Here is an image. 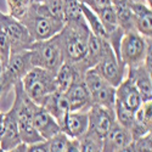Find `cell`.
Masks as SVG:
<instances>
[{
	"label": "cell",
	"mask_w": 152,
	"mask_h": 152,
	"mask_svg": "<svg viewBox=\"0 0 152 152\" xmlns=\"http://www.w3.org/2000/svg\"><path fill=\"white\" fill-rule=\"evenodd\" d=\"M116 101L133 112H135L141 105V95L134 82L129 77H126V79H123L121 84L116 86Z\"/></svg>",
	"instance_id": "2e32d148"
},
{
	"label": "cell",
	"mask_w": 152,
	"mask_h": 152,
	"mask_svg": "<svg viewBox=\"0 0 152 152\" xmlns=\"http://www.w3.org/2000/svg\"><path fill=\"white\" fill-rule=\"evenodd\" d=\"M151 38H145L136 29L124 32L119 44V58L124 67H136L144 63Z\"/></svg>",
	"instance_id": "8992f818"
},
{
	"label": "cell",
	"mask_w": 152,
	"mask_h": 152,
	"mask_svg": "<svg viewBox=\"0 0 152 152\" xmlns=\"http://www.w3.org/2000/svg\"><path fill=\"white\" fill-rule=\"evenodd\" d=\"M84 82L90 93L91 105L115 108L116 88L101 77L100 73L94 67L89 68L84 73Z\"/></svg>",
	"instance_id": "ba28073f"
},
{
	"label": "cell",
	"mask_w": 152,
	"mask_h": 152,
	"mask_svg": "<svg viewBox=\"0 0 152 152\" xmlns=\"http://www.w3.org/2000/svg\"><path fill=\"white\" fill-rule=\"evenodd\" d=\"M152 129V100L142 101L134 112V122L129 129L133 139L150 133Z\"/></svg>",
	"instance_id": "ac0fdd59"
},
{
	"label": "cell",
	"mask_w": 152,
	"mask_h": 152,
	"mask_svg": "<svg viewBox=\"0 0 152 152\" xmlns=\"http://www.w3.org/2000/svg\"><path fill=\"white\" fill-rule=\"evenodd\" d=\"M33 67L31 62L29 50L11 54L7 65L0 74V91L1 96H6L14 85L23 79L26 73Z\"/></svg>",
	"instance_id": "52a82bcc"
},
{
	"label": "cell",
	"mask_w": 152,
	"mask_h": 152,
	"mask_svg": "<svg viewBox=\"0 0 152 152\" xmlns=\"http://www.w3.org/2000/svg\"><path fill=\"white\" fill-rule=\"evenodd\" d=\"M43 106L50 115H51L56 122L58 123L60 128H62L65 119L69 112V106H68V101L65 96V94L56 90L53 94H50L40 105Z\"/></svg>",
	"instance_id": "d6986e66"
},
{
	"label": "cell",
	"mask_w": 152,
	"mask_h": 152,
	"mask_svg": "<svg viewBox=\"0 0 152 152\" xmlns=\"http://www.w3.org/2000/svg\"><path fill=\"white\" fill-rule=\"evenodd\" d=\"M112 5H113V9H115L119 27L124 32L135 29L134 14H133V10L130 7L129 1H126V0H113Z\"/></svg>",
	"instance_id": "d4e9b609"
},
{
	"label": "cell",
	"mask_w": 152,
	"mask_h": 152,
	"mask_svg": "<svg viewBox=\"0 0 152 152\" xmlns=\"http://www.w3.org/2000/svg\"><path fill=\"white\" fill-rule=\"evenodd\" d=\"M33 67H40L56 73L63 63V51L60 33L45 40L33 42L28 48Z\"/></svg>",
	"instance_id": "277c9868"
},
{
	"label": "cell",
	"mask_w": 152,
	"mask_h": 152,
	"mask_svg": "<svg viewBox=\"0 0 152 152\" xmlns=\"http://www.w3.org/2000/svg\"><path fill=\"white\" fill-rule=\"evenodd\" d=\"M104 79H106L112 86H118L124 77L125 67L118 62L113 49L110 48L101 61L94 67Z\"/></svg>",
	"instance_id": "7c38bea8"
},
{
	"label": "cell",
	"mask_w": 152,
	"mask_h": 152,
	"mask_svg": "<svg viewBox=\"0 0 152 152\" xmlns=\"http://www.w3.org/2000/svg\"><path fill=\"white\" fill-rule=\"evenodd\" d=\"M80 6H82V11H83V15L85 17V21L88 23V26H89L91 33L107 40V33L102 26V23H101L97 14L93 9H90L89 6L83 4V3H80Z\"/></svg>",
	"instance_id": "4316f807"
},
{
	"label": "cell",
	"mask_w": 152,
	"mask_h": 152,
	"mask_svg": "<svg viewBox=\"0 0 152 152\" xmlns=\"http://www.w3.org/2000/svg\"><path fill=\"white\" fill-rule=\"evenodd\" d=\"M110 4H112V0H95V9L94 10H96L101 6L110 5Z\"/></svg>",
	"instance_id": "d6a6232c"
},
{
	"label": "cell",
	"mask_w": 152,
	"mask_h": 152,
	"mask_svg": "<svg viewBox=\"0 0 152 152\" xmlns=\"http://www.w3.org/2000/svg\"><path fill=\"white\" fill-rule=\"evenodd\" d=\"M88 130L102 137L107 134L112 123L116 121L115 108H108L99 105H91L88 110Z\"/></svg>",
	"instance_id": "8fae6325"
},
{
	"label": "cell",
	"mask_w": 152,
	"mask_h": 152,
	"mask_svg": "<svg viewBox=\"0 0 152 152\" xmlns=\"http://www.w3.org/2000/svg\"><path fill=\"white\" fill-rule=\"evenodd\" d=\"M110 48L111 45L106 39L90 33L89 39H88V51L85 57L74 65L80 69L82 73H85L89 68H93L97 65Z\"/></svg>",
	"instance_id": "4fadbf2b"
},
{
	"label": "cell",
	"mask_w": 152,
	"mask_h": 152,
	"mask_svg": "<svg viewBox=\"0 0 152 152\" xmlns=\"http://www.w3.org/2000/svg\"><path fill=\"white\" fill-rule=\"evenodd\" d=\"M31 0H6V4L9 7V15L21 20L24 14L27 12Z\"/></svg>",
	"instance_id": "f546056e"
},
{
	"label": "cell",
	"mask_w": 152,
	"mask_h": 152,
	"mask_svg": "<svg viewBox=\"0 0 152 152\" xmlns=\"http://www.w3.org/2000/svg\"><path fill=\"white\" fill-rule=\"evenodd\" d=\"M115 115H116V121L118 123H121L123 126L130 129L133 122H134V112L125 108L124 106H122L119 102L115 104Z\"/></svg>",
	"instance_id": "f1b7e54d"
},
{
	"label": "cell",
	"mask_w": 152,
	"mask_h": 152,
	"mask_svg": "<svg viewBox=\"0 0 152 152\" xmlns=\"http://www.w3.org/2000/svg\"><path fill=\"white\" fill-rule=\"evenodd\" d=\"M48 152H80L79 140L69 137L62 130L45 140Z\"/></svg>",
	"instance_id": "603a6c76"
},
{
	"label": "cell",
	"mask_w": 152,
	"mask_h": 152,
	"mask_svg": "<svg viewBox=\"0 0 152 152\" xmlns=\"http://www.w3.org/2000/svg\"><path fill=\"white\" fill-rule=\"evenodd\" d=\"M33 125L37 129V132L42 135L44 140L50 139L56 133L61 132V128L56 119L50 115V113L40 105H34L33 107Z\"/></svg>",
	"instance_id": "9a60e30c"
},
{
	"label": "cell",
	"mask_w": 152,
	"mask_h": 152,
	"mask_svg": "<svg viewBox=\"0 0 152 152\" xmlns=\"http://www.w3.org/2000/svg\"><path fill=\"white\" fill-rule=\"evenodd\" d=\"M0 28L5 32L10 40L11 54H17L28 50L33 43L27 27L20 20L12 17L9 14L0 12Z\"/></svg>",
	"instance_id": "9c48e42d"
},
{
	"label": "cell",
	"mask_w": 152,
	"mask_h": 152,
	"mask_svg": "<svg viewBox=\"0 0 152 152\" xmlns=\"http://www.w3.org/2000/svg\"><path fill=\"white\" fill-rule=\"evenodd\" d=\"M63 94L68 101L69 111H88L91 106L90 93L84 78L73 82Z\"/></svg>",
	"instance_id": "5bb4252c"
},
{
	"label": "cell",
	"mask_w": 152,
	"mask_h": 152,
	"mask_svg": "<svg viewBox=\"0 0 152 152\" xmlns=\"http://www.w3.org/2000/svg\"><path fill=\"white\" fill-rule=\"evenodd\" d=\"M79 147L82 152H100L102 151L104 139L96 135L95 133L86 130L79 139Z\"/></svg>",
	"instance_id": "83f0119b"
},
{
	"label": "cell",
	"mask_w": 152,
	"mask_h": 152,
	"mask_svg": "<svg viewBox=\"0 0 152 152\" xmlns=\"http://www.w3.org/2000/svg\"><path fill=\"white\" fill-rule=\"evenodd\" d=\"M133 152H151L152 151V134L151 132L133 139L132 142Z\"/></svg>",
	"instance_id": "4dcf8cb0"
},
{
	"label": "cell",
	"mask_w": 152,
	"mask_h": 152,
	"mask_svg": "<svg viewBox=\"0 0 152 152\" xmlns=\"http://www.w3.org/2000/svg\"><path fill=\"white\" fill-rule=\"evenodd\" d=\"M3 72V65H1V61H0V74Z\"/></svg>",
	"instance_id": "d590c367"
},
{
	"label": "cell",
	"mask_w": 152,
	"mask_h": 152,
	"mask_svg": "<svg viewBox=\"0 0 152 152\" xmlns=\"http://www.w3.org/2000/svg\"><path fill=\"white\" fill-rule=\"evenodd\" d=\"M126 1H129V3H146V0H126Z\"/></svg>",
	"instance_id": "e575fe53"
},
{
	"label": "cell",
	"mask_w": 152,
	"mask_h": 152,
	"mask_svg": "<svg viewBox=\"0 0 152 152\" xmlns=\"http://www.w3.org/2000/svg\"><path fill=\"white\" fill-rule=\"evenodd\" d=\"M3 130H4V113L0 111V139H1V135H3Z\"/></svg>",
	"instance_id": "836d02e7"
},
{
	"label": "cell",
	"mask_w": 152,
	"mask_h": 152,
	"mask_svg": "<svg viewBox=\"0 0 152 152\" xmlns=\"http://www.w3.org/2000/svg\"><path fill=\"white\" fill-rule=\"evenodd\" d=\"M151 1H152V0H146V3H147V5H150V6H151Z\"/></svg>",
	"instance_id": "8d00e7d4"
},
{
	"label": "cell",
	"mask_w": 152,
	"mask_h": 152,
	"mask_svg": "<svg viewBox=\"0 0 152 152\" xmlns=\"http://www.w3.org/2000/svg\"><path fill=\"white\" fill-rule=\"evenodd\" d=\"M128 77L134 82L142 101L152 100V79L151 72L142 65L128 68Z\"/></svg>",
	"instance_id": "7402d4cb"
},
{
	"label": "cell",
	"mask_w": 152,
	"mask_h": 152,
	"mask_svg": "<svg viewBox=\"0 0 152 152\" xmlns=\"http://www.w3.org/2000/svg\"><path fill=\"white\" fill-rule=\"evenodd\" d=\"M134 14L135 29L145 38L152 37V10L146 3H129Z\"/></svg>",
	"instance_id": "ffe728a7"
},
{
	"label": "cell",
	"mask_w": 152,
	"mask_h": 152,
	"mask_svg": "<svg viewBox=\"0 0 152 152\" xmlns=\"http://www.w3.org/2000/svg\"><path fill=\"white\" fill-rule=\"evenodd\" d=\"M133 142V135L128 128L123 126L121 123L115 121L112 123L111 128L108 129L107 134L104 136L102 141V151L106 152H124L130 151Z\"/></svg>",
	"instance_id": "30bf717a"
},
{
	"label": "cell",
	"mask_w": 152,
	"mask_h": 152,
	"mask_svg": "<svg viewBox=\"0 0 152 152\" xmlns=\"http://www.w3.org/2000/svg\"><path fill=\"white\" fill-rule=\"evenodd\" d=\"M112 1H113V0H112Z\"/></svg>",
	"instance_id": "74e56055"
},
{
	"label": "cell",
	"mask_w": 152,
	"mask_h": 152,
	"mask_svg": "<svg viewBox=\"0 0 152 152\" xmlns=\"http://www.w3.org/2000/svg\"><path fill=\"white\" fill-rule=\"evenodd\" d=\"M101 23H102V26L107 33V37L113 33V32H116L119 27V24H118V21H117V16H116V12H115V9H113V5L110 4V5H106V6H101L96 10H94Z\"/></svg>",
	"instance_id": "484cf974"
},
{
	"label": "cell",
	"mask_w": 152,
	"mask_h": 152,
	"mask_svg": "<svg viewBox=\"0 0 152 152\" xmlns=\"http://www.w3.org/2000/svg\"><path fill=\"white\" fill-rule=\"evenodd\" d=\"M12 89L15 91V101L12 104L11 108L15 112L22 142L28 145V144L44 140L33 125L32 116H33V107L35 104L24 93L22 86V80L16 83Z\"/></svg>",
	"instance_id": "3957f363"
},
{
	"label": "cell",
	"mask_w": 152,
	"mask_h": 152,
	"mask_svg": "<svg viewBox=\"0 0 152 152\" xmlns=\"http://www.w3.org/2000/svg\"><path fill=\"white\" fill-rule=\"evenodd\" d=\"M88 111H69L61 130L69 137L79 139L88 130Z\"/></svg>",
	"instance_id": "44dd1931"
},
{
	"label": "cell",
	"mask_w": 152,
	"mask_h": 152,
	"mask_svg": "<svg viewBox=\"0 0 152 152\" xmlns=\"http://www.w3.org/2000/svg\"><path fill=\"white\" fill-rule=\"evenodd\" d=\"M21 142L22 140L20 136L15 112L12 108H10L6 113H4V130L1 139H0V150L12 151Z\"/></svg>",
	"instance_id": "e0dca14e"
},
{
	"label": "cell",
	"mask_w": 152,
	"mask_h": 152,
	"mask_svg": "<svg viewBox=\"0 0 152 152\" xmlns=\"http://www.w3.org/2000/svg\"><path fill=\"white\" fill-rule=\"evenodd\" d=\"M20 21L27 27L33 42L49 39L60 33L65 26V22L53 16L44 4L38 1L29 3L27 12Z\"/></svg>",
	"instance_id": "6da1fadb"
},
{
	"label": "cell",
	"mask_w": 152,
	"mask_h": 152,
	"mask_svg": "<svg viewBox=\"0 0 152 152\" xmlns=\"http://www.w3.org/2000/svg\"><path fill=\"white\" fill-rule=\"evenodd\" d=\"M22 86L34 104L42 105L50 94L57 90L56 73L40 67H32L23 77Z\"/></svg>",
	"instance_id": "5b68a950"
},
{
	"label": "cell",
	"mask_w": 152,
	"mask_h": 152,
	"mask_svg": "<svg viewBox=\"0 0 152 152\" xmlns=\"http://www.w3.org/2000/svg\"><path fill=\"white\" fill-rule=\"evenodd\" d=\"M11 55V45H10V40L7 35L5 34V32L0 28V61H1L3 65V69L5 68V66L7 65L9 58Z\"/></svg>",
	"instance_id": "1f68e13d"
},
{
	"label": "cell",
	"mask_w": 152,
	"mask_h": 152,
	"mask_svg": "<svg viewBox=\"0 0 152 152\" xmlns=\"http://www.w3.org/2000/svg\"><path fill=\"white\" fill-rule=\"evenodd\" d=\"M82 78H84V73H82L80 69L74 63L63 62L56 72L57 90L61 93H65L73 82Z\"/></svg>",
	"instance_id": "cb8c5ba5"
},
{
	"label": "cell",
	"mask_w": 152,
	"mask_h": 152,
	"mask_svg": "<svg viewBox=\"0 0 152 152\" xmlns=\"http://www.w3.org/2000/svg\"><path fill=\"white\" fill-rule=\"evenodd\" d=\"M91 31L86 22L65 23L60 32L63 62L78 63L82 61L88 51V39Z\"/></svg>",
	"instance_id": "7a4b0ae2"
}]
</instances>
